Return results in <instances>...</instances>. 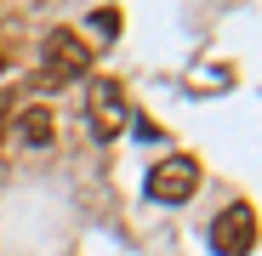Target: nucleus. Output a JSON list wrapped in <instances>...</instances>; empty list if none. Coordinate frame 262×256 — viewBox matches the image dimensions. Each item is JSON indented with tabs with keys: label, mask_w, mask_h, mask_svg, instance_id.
<instances>
[{
	"label": "nucleus",
	"mask_w": 262,
	"mask_h": 256,
	"mask_svg": "<svg viewBox=\"0 0 262 256\" xmlns=\"http://www.w3.org/2000/svg\"><path fill=\"white\" fill-rule=\"evenodd\" d=\"M194 188H200V165L188 154H171L148 171V199L154 205H183V199H194Z\"/></svg>",
	"instance_id": "1"
},
{
	"label": "nucleus",
	"mask_w": 262,
	"mask_h": 256,
	"mask_svg": "<svg viewBox=\"0 0 262 256\" xmlns=\"http://www.w3.org/2000/svg\"><path fill=\"white\" fill-rule=\"evenodd\" d=\"M40 57H46V74L52 80H80L85 68H92V46H85L74 29H52L46 46H40Z\"/></svg>",
	"instance_id": "2"
},
{
	"label": "nucleus",
	"mask_w": 262,
	"mask_h": 256,
	"mask_svg": "<svg viewBox=\"0 0 262 256\" xmlns=\"http://www.w3.org/2000/svg\"><path fill=\"white\" fill-rule=\"evenodd\" d=\"M211 250L216 256H251L256 250V211L251 205H228L211 222Z\"/></svg>",
	"instance_id": "3"
},
{
	"label": "nucleus",
	"mask_w": 262,
	"mask_h": 256,
	"mask_svg": "<svg viewBox=\"0 0 262 256\" xmlns=\"http://www.w3.org/2000/svg\"><path fill=\"white\" fill-rule=\"evenodd\" d=\"M85 120H92L97 143H108V137L125 131V97H120V85H114V80H97L92 91H85Z\"/></svg>",
	"instance_id": "4"
},
{
	"label": "nucleus",
	"mask_w": 262,
	"mask_h": 256,
	"mask_svg": "<svg viewBox=\"0 0 262 256\" xmlns=\"http://www.w3.org/2000/svg\"><path fill=\"white\" fill-rule=\"evenodd\" d=\"M17 131H23L29 148H46V143H52V114H46V108H29V114L17 120Z\"/></svg>",
	"instance_id": "5"
},
{
	"label": "nucleus",
	"mask_w": 262,
	"mask_h": 256,
	"mask_svg": "<svg viewBox=\"0 0 262 256\" xmlns=\"http://www.w3.org/2000/svg\"><path fill=\"white\" fill-rule=\"evenodd\" d=\"M92 29H97V34H114V29H120V17H114V12H97V17H92Z\"/></svg>",
	"instance_id": "6"
},
{
	"label": "nucleus",
	"mask_w": 262,
	"mask_h": 256,
	"mask_svg": "<svg viewBox=\"0 0 262 256\" xmlns=\"http://www.w3.org/2000/svg\"><path fill=\"white\" fill-rule=\"evenodd\" d=\"M6 120H12V91H0V137H6Z\"/></svg>",
	"instance_id": "7"
},
{
	"label": "nucleus",
	"mask_w": 262,
	"mask_h": 256,
	"mask_svg": "<svg viewBox=\"0 0 262 256\" xmlns=\"http://www.w3.org/2000/svg\"><path fill=\"white\" fill-rule=\"evenodd\" d=\"M0 63H6V57H0Z\"/></svg>",
	"instance_id": "8"
}]
</instances>
